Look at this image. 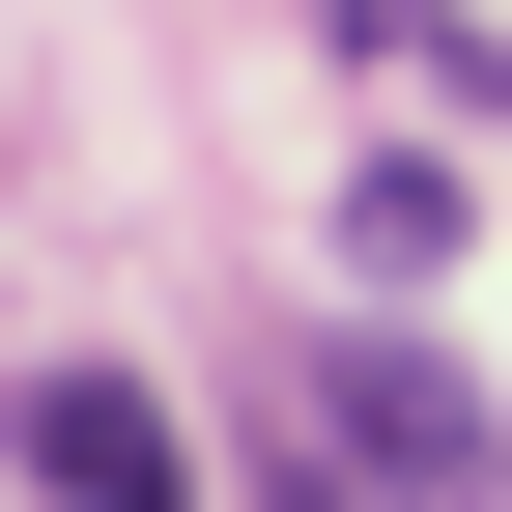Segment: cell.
Masks as SVG:
<instances>
[{"mask_svg": "<svg viewBox=\"0 0 512 512\" xmlns=\"http://www.w3.org/2000/svg\"><path fill=\"white\" fill-rule=\"evenodd\" d=\"M313 427H342L399 512H512V427H484V370H456V342H313Z\"/></svg>", "mask_w": 512, "mask_h": 512, "instance_id": "obj_1", "label": "cell"}, {"mask_svg": "<svg viewBox=\"0 0 512 512\" xmlns=\"http://www.w3.org/2000/svg\"><path fill=\"white\" fill-rule=\"evenodd\" d=\"M29 512H200V456H171V399H143L114 342L29 370Z\"/></svg>", "mask_w": 512, "mask_h": 512, "instance_id": "obj_2", "label": "cell"}]
</instances>
